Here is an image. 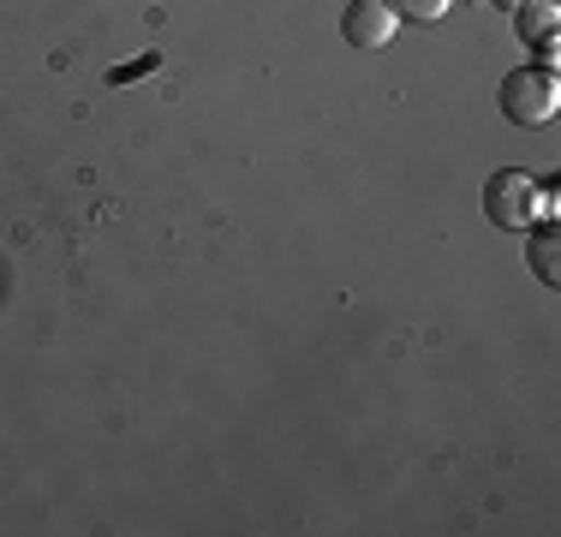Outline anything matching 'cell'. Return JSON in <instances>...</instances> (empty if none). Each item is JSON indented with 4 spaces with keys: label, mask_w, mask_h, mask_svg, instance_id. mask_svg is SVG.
<instances>
[{
    "label": "cell",
    "mask_w": 561,
    "mask_h": 537,
    "mask_svg": "<svg viewBox=\"0 0 561 537\" xmlns=\"http://www.w3.org/2000/svg\"><path fill=\"white\" fill-rule=\"evenodd\" d=\"M556 24H561L556 0H526V7H514V31H519V43H526V48L556 43Z\"/></svg>",
    "instance_id": "obj_5"
},
{
    "label": "cell",
    "mask_w": 561,
    "mask_h": 537,
    "mask_svg": "<svg viewBox=\"0 0 561 537\" xmlns=\"http://www.w3.org/2000/svg\"><path fill=\"white\" fill-rule=\"evenodd\" d=\"M538 209H543V185L519 168H502L496 180L484 185V215L496 227H507V233H526V227L538 221Z\"/></svg>",
    "instance_id": "obj_2"
},
{
    "label": "cell",
    "mask_w": 561,
    "mask_h": 537,
    "mask_svg": "<svg viewBox=\"0 0 561 537\" xmlns=\"http://www.w3.org/2000/svg\"><path fill=\"white\" fill-rule=\"evenodd\" d=\"M382 7L394 12V19H412V24H436L454 0H382Z\"/></svg>",
    "instance_id": "obj_6"
},
{
    "label": "cell",
    "mask_w": 561,
    "mask_h": 537,
    "mask_svg": "<svg viewBox=\"0 0 561 537\" xmlns=\"http://www.w3.org/2000/svg\"><path fill=\"white\" fill-rule=\"evenodd\" d=\"M341 36L353 48H389V36H394V12L382 7V0H346V12H341Z\"/></svg>",
    "instance_id": "obj_3"
},
{
    "label": "cell",
    "mask_w": 561,
    "mask_h": 537,
    "mask_svg": "<svg viewBox=\"0 0 561 537\" xmlns=\"http://www.w3.org/2000/svg\"><path fill=\"white\" fill-rule=\"evenodd\" d=\"M526 258H531V275L543 281V287H561V233L556 221H531L526 227Z\"/></svg>",
    "instance_id": "obj_4"
},
{
    "label": "cell",
    "mask_w": 561,
    "mask_h": 537,
    "mask_svg": "<svg viewBox=\"0 0 561 537\" xmlns=\"http://www.w3.org/2000/svg\"><path fill=\"white\" fill-rule=\"evenodd\" d=\"M496 7H502V12H514V7H526V0H496Z\"/></svg>",
    "instance_id": "obj_7"
},
{
    "label": "cell",
    "mask_w": 561,
    "mask_h": 537,
    "mask_svg": "<svg viewBox=\"0 0 561 537\" xmlns=\"http://www.w3.org/2000/svg\"><path fill=\"white\" fill-rule=\"evenodd\" d=\"M556 107H561L556 66H514L502 78V114L514 126H543V119H556Z\"/></svg>",
    "instance_id": "obj_1"
}]
</instances>
